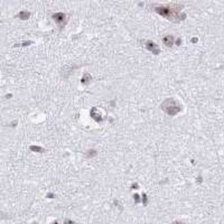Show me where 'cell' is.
<instances>
[{"instance_id":"obj_3","label":"cell","mask_w":224,"mask_h":224,"mask_svg":"<svg viewBox=\"0 0 224 224\" xmlns=\"http://www.w3.org/2000/svg\"><path fill=\"white\" fill-rule=\"evenodd\" d=\"M146 48L149 50L152 51L154 53H157V52H158L157 46L156 45L155 43H153L152 42H150V41H148V42H146Z\"/></svg>"},{"instance_id":"obj_2","label":"cell","mask_w":224,"mask_h":224,"mask_svg":"<svg viewBox=\"0 0 224 224\" xmlns=\"http://www.w3.org/2000/svg\"><path fill=\"white\" fill-rule=\"evenodd\" d=\"M53 19L56 23L60 26H63L65 25V22L66 21V16L64 13L62 12H58V13H55L53 15Z\"/></svg>"},{"instance_id":"obj_1","label":"cell","mask_w":224,"mask_h":224,"mask_svg":"<svg viewBox=\"0 0 224 224\" xmlns=\"http://www.w3.org/2000/svg\"><path fill=\"white\" fill-rule=\"evenodd\" d=\"M181 10V6L179 5H172L167 6H160L155 8L156 12L166 18L172 19H179L181 18V14H179V11Z\"/></svg>"},{"instance_id":"obj_4","label":"cell","mask_w":224,"mask_h":224,"mask_svg":"<svg viewBox=\"0 0 224 224\" xmlns=\"http://www.w3.org/2000/svg\"><path fill=\"white\" fill-rule=\"evenodd\" d=\"M30 15H31V13L27 11H22L20 12L19 14V18L21 19H22V20H26V19H28L30 17Z\"/></svg>"}]
</instances>
